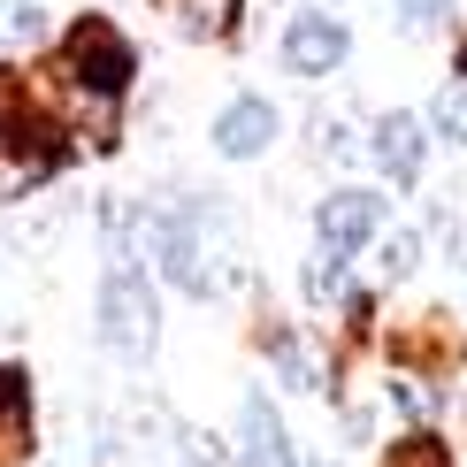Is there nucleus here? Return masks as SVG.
I'll use <instances>...</instances> for the list:
<instances>
[{"label":"nucleus","instance_id":"7ed1b4c3","mask_svg":"<svg viewBox=\"0 0 467 467\" xmlns=\"http://www.w3.org/2000/svg\"><path fill=\"white\" fill-rule=\"evenodd\" d=\"M92 337H100V353L123 360V368H146L161 353V284H153V268H139V261H108L100 268Z\"/></svg>","mask_w":467,"mask_h":467},{"label":"nucleus","instance_id":"9d476101","mask_svg":"<svg viewBox=\"0 0 467 467\" xmlns=\"http://www.w3.org/2000/svg\"><path fill=\"white\" fill-rule=\"evenodd\" d=\"M153 8H169V24L200 47H230L245 24V0H153Z\"/></svg>","mask_w":467,"mask_h":467},{"label":"nucleus","instance_id":"0eeeda50","mask_svg":"<svg viewBox=\"0 0 467 467\" xmlns=\"http://www.w3.org/2000/svg\"><path fill=\"white\" fill-rule=\"evenodd\" d=\"M284 115L276 100H261V92H230L215 108V123H207V146H215V161H261L268 146H276Z\"/></svg>","mask_w":467,"mask_h":467},{"label":"nucleus","instance_id":"a211bd4d","mask_svg":"<svg viewBox=\"0 0 467 467\" xmlns=\"http://www.w3.org/2000/svg\"><path fill=\"white\" fill-rule=\"evenodd\" d=\"M8 406H31V368L24 360H0V414Z\"/></svg>","mask_w":467,"mask_h":467},{"label":"nucleus","instance_id":"f8f14e48","mask_svg":"<svg viewBox=\"0 0 467 467\" xmlns=\"http://www.w3.org/2000/svg\"><path fill=\"white\" fill-rule=\"evenodd\" d=\"M345 268H353V261H337V253H306V268H299V299L306 306H315V315H322V306H337L345 299V291H353V284H345Z\"/></svg>","mask_w":467,"mask_h":467},{"label":"nucleus","instance_id":"f3484780","mask_svg":"<svg viewBox=\"0 0 467 467\" xmlns=\"http://www.w3.org/2000/svg\"><path fill=\"white\" fill-rule=\"evenodd\" d=\"M430 139H444V146H460V153H467V85L437 92V108H430Z\"/></svg>","mask_w":467,"mask_h":467},{"label":"nucleus","instance_id":"20e7f679","mask_svg":"<svg viewBox=\"0 0 467 467\" xmlns=\"http://www.w3.org/2000/svg\"><path fill=\"white\" fill-rule=\"evenodd\" d=\"M383 215H391V192L337 184V192H322V207H315V245L337 253V261H353V253H368L383 238Z\"/></svg>","mask_w":467,"mask_h":467},{"label":"nucleus","instance_id":"39448f33","mask_svg":"<svg viewBox=\"0 0 467 467\" xmlns=\"http://www.w3.org/2000/svg\"><path fill=\"white\" fill-rule=\"evenodd\" d=\"M430 115H414V108H391V115H376V130H368V161L383 169V184L391 192H414L421 184V169H430Z\"/></svg>","mask_w":467,"mask_h":467},{"label":"nucleus","instance_id":"9b49d317","mask_svg":"<svg viewBox=\"0 0 467 467\" xmlns=\"http://www.w3.org/2000/svg\"><path fill=\"white\" fill-rule=\"evenodd\" d=\"M54 38V16H47V0H0V62L8 54H31V47H47Z\"/></svg>","mask_w":467,"mask_h":467},{"label":"nucleus","instance_id":"2eb2a0df","mask_svg":"<svg viewBox=\"0 0 467 467\" xmlns=\"http://www.w3.org/2000/svg\"><path fill=\"white\" fill-rule=\"evenodd\" d=\"M383 467H452V444L437 430H406L399 444H383Z\"/></svg>","mask_w":467,"mask_h":467},{"label":"nucleus","instance_id":"6e6552de","mask_svg":"<svg viewBox=\"0 0 467 467\" xmlns=\"http://www.w3.org/2000/svg\"><path fill=\"white\" fill-rule=\"evenodd\" d=\"M238 467H299V437L284 430V414H276V399L253 383V391L238 399Z\"/></svg>","mask_w":467,"mask_h":467},{"label":"nucleus","instance_id":"f257e3e1","mask_svg":"<svg viewBox=\"0 0 467 467\" xmlns=\"http://www.w3.org/2000/svg\"><path fill=\"white\" fill-rule=\"evenodd\" d=\"M47 77L62 85L69 139L85 130V139L108 153L115 130H123V100H130V85H139V47H130V31L115 24V16H100V8H77L69 24L54 31Z\"/></svg>","mask_w":467,"mask_h":467},{"label":"nucleus","instance_id":"f03ea898","mask_svg":"<svg viewBox=\"0 0 467 467\" xmlns=\"http://www.w3.org/2000/svg\"><path fill=\"white\" fill-rule=\"evenodd\" d=\"M69 169H77V139L62 123V85L47 77V62L31 69L0 62V207H24L31 192H47Z\"/></svg>","mask_w":467,"mask_h":467},{"label":"nucleus","instance_id":"423d86ee","mask_svg":"<svg viewBox=\"0 0 467 467\" xmlns=\"http://www.w3.org/2000/svg\"><path fill=\"white\" fill-rule=\"evenodd\" d=\"M345 62H353V31H345V16H329V8H299L284 24V69L291 77H337Z\"/></svg>","mask_w":467,"mask_h":467},{"label":"nucleus","instance_id":"aec40b11","mask_svg":"<svg viewBox=\"0 0 467 467\" xmlns=\"http://www.w3.org/2000/svg\"><path fill=\"white\" fill-rule=\"evenodd\" d=\"M452 69H460V77H452V85H467V38H460V47H452Z\"/></svg>","mask_w":467,"mask_h":467},{"label":"nucleus","instance_id":"1a4fd4ad","mask_svg":"<svg viewBox=\"0 0 467 467\" xmlns=\"http://www.w3.org/2000/svg\"><path fill=\"white\" fill-rule=\"evenodd\" d=\"M261 353H268V368H276L291 391H329V360L291 322H261Z\"/></svg>","mask_w":467,"mask_h":467},{"label":"nucleus","instance_id":"4468645a","mask_svg":"<svg viewBox=\"0 0 467 467\" xmlns=\"http://www.w3.org/2000/svg\"><path fill=\"white\" fill-rule=\"evenodd\" d=\"M38 460V406H8L0 414V467H31Z\"/></svg>","mask_w":467,"mask_h":467},{"label":"nucleus","instance_id":"ddd939ff","mask_svg":"<svg viewBox=\"0 0 467 467\" xmlns=\"http://www.w3.org/2000/svg\"><path fill=\"white\" fill-rule=\"evenodd\" d=\"M421 268V230H383L376 238V284L391 291V284H406Z\"/></svg>","mask_w":467,"mask_h":467},{"label":"nucleus","instance_id":"6ab92c4d","mask_svg":"<svg viewBox=\"0 0 467 467\" xmlns=\"http://www.w3.org/2000/svg\"><path fill=\"white\" fill-rule=\"evenodd\" d=\"M444 238H452V261H460V276H467V223H452Z\"/></svg>","mask_w":467,"mask_h":467},{"label":"nucleus","instance_id":"dca6fc26","mask_svg":"<svg viewBox=\"0 0 467 467\" xmlns=\"http://www.w3.org/2000/svg\"><path fill=\"white\" fill-rule=\"evenodd\" d=\"M452 8H460V0H399L391 24L406 38H437V31H452Z\"/></svg>","mask_w":467,"mask_h":467}]
</instances>
